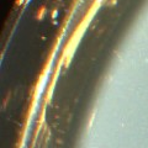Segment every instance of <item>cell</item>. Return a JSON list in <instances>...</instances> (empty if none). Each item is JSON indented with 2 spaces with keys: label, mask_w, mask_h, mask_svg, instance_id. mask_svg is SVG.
Instances as JSON below:
<instances>
[{
  "label": "cell",
  "mask_w": 148,
  "mask_h": 148,
  "mask_svg": "<svg viewBox=\"0 0 148 148\" xmlns=\"http://www.w3.org/2000/svg\"><path fill=\"white\" fill-rule=\"evenodd\" d=\"M57 14H58V10H54V12H53L52 17H53V19H56V17H57Z\"/></svg>",
  "instance_id": "1"
}]
</instances>
